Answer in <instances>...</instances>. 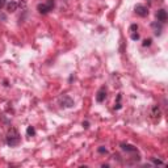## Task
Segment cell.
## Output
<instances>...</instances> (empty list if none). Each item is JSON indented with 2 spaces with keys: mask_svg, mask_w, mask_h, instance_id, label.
<instances>
[{
  "mask_svg": "<svg viewBox=\"0 0 168 168\" xmlns=\"http://www.w3.org/2000/svg\"><path fill=\"white\" fill-rule=\"evenodd\" d=\"M106 93H108V92H106V87L103 86V87L97 91V93H96V101H97V103H103V101H105Z\"/></svg>",
  "mask_w": 168,
  "mask_h": 168,
  "instance_id": "obj_5",
  "label": "cell"
},
{
  "mask_svg": "<svg viewBox=\"0 0 168 168\" xmlns=\"http://www.w3.org/2000/svg\"><path fill=\"white\" fill-rule=\"evenodd\" d=\"M97 151H99V153H100V154H106V153H108V150H106V148H105L104 146H101V147H99V148H97Z\"/></svg>",
  "mask_w": 168,
  "mask_h": 168,
  "instance_id": "obj_17",
  "label": "cell"
},
{
  "mask_svg": "<svg viewBox=\"0 0 168 168\" xmlns=\"http://www.w3.org/2000/svg\"><path fill=\"white\" fill-rule=\"evenodd\" d=\"M121 147L124 151L126 153H138L137 151V147H134L133 144H127V143H121Z\"/></svg>",
  "mask_w": 168,
  "mask_h": 168,
  "instance_id": "obj_9",
  "label": "cell"
},
{
  "mask_svg": "<svg viewBox=\"0 0 168 168\" xmlns=\"http://www.w3.org/2000/svg\"><path fill=\"white\" fill-rule=\"evenodd\" d=\"M151 116L154 117V118H160V116H161V112H160V108L158 105H155L154 108H153V110H151Z\"/></svg>",
  "mask_w": 168,
  "mask_h": 168,
  "instance_id": "obj_10",
  "label": "cell"
},
{
  "mask_svg": "<svg viewBox=\"0 0 168 168\" xmlns=\"http://www.w3.org/2000/svg\"><path fill=\"white\" fill-rule=\"evenodd\" d=\"M5 7H7V11L9 13H12V12H16V11H17V8L20 7V3H17V2H9V3H7V5H5Z\"/></svg>",
  "mask_w": 168,
  "mask_h": 168,
  "instance_id": "obj_8",
  "label": "cell"
},
{
  "mask_svg": "<svg viewBox=\"0 0 168 168\" xmlns=\"http://www.w3.org/2000/svg\"><path fill=\"white\" fill-rule=\"evenodd\" d=\"M5 5H7V0H0V11H2Z\"/></svg>",
  "mask_w": 168,
  "mask_h": 168,
  "instance_id": "obj_18",
  "label": "cell"
},
{
  "mask_svg": "<svg viewBox=\"0 0 168 168\" xmlns=\"http://www.w3.org/2000/svg\"><path fill=\"white\" fill-rule=\"evenodd\" d=\"M151 42H153V40H151V38H146V40L143 41L142 45H143L144 47H147V46H150V45H151Z\"/></svg>",
  "mask_w": 168,
  "mask_h": 168,
  "instance_id": "obj_16",
  "label": "cell"
},
{
  "mask_svg": "<svg viewBox=\"0 0 168 168\" xmlns=\"http://www.w3.org/2000/svg\"><path fill=\"white\" fill-rule=\"evenodd\" d=\"M83 127H84V129H88V127H89V122H88V121L83 122Z\"/></svg>",
  "mask_w": 168,
  "mask_h": 168,
  "instance_id": "obj_19",
  "label": "cell"
},
{
  "mask_svg": "<svg viewBox=\"0 0 168 168\" xmlns=\"http://www.w3.org/2000/svg\"><path fill=\"white\" fill-rule=\"evenodd\" d=\"M59 105L62 108H71V106H74V100L67 95H63L62 97H59Z\"/></svg>",
  "mask_w": 168,
  "mask_h": 168,
  "instance_id": "obj_3",
  "label": "cell"
},
{
  "mask_svg": "<svg viewBox=\"0 0 168 168\" xmlns=\"http://www.w3.org/2000/svg\"><path fill=\"white\" fill-rule=\"evenodd\" d=\"M151 28H153L155 36H160L161 32H163V25H161V22L155 21V22H153V24H151Z\"/></svg>",
  "mask_w": 168,
  "mask_h": 168,
  "instance_id": "obj_7",
  "label": "cell"
},
{
  "mask_svg": "<svg viewBox=\"0 0 168 168\" xmlns=\"http://www.w3.org/2000/svg\"><path fill=\"white\" fill-rule=\"evenodd\" d=\"M129 32H130V33L138 32V25H137V24H131V25H130V28H129Z\"/></svg>",
  "mask_w": 168,
  "mask_h": 168,
  "instance_id": "obj_14",
  "label": "cell"
},
{
  "mask_svg": "<svg viewBox=\"0 0 168 168\" xmlns=\"http://www.w3.org/2000/svg\"><path fill=\"white\" fill-rule=\"evenodd\" d=\"M20 142H21L20 133L16 130L15 127H11L8 130V134H7V144L9 147H16L20 144Z\"/></svg>",
  "mask_w": 168,
  "mask_h": 168,
  "instance_id": "obj_1",
  "label": "cell"
},
{
  "mask_svg": "<svg viewBox=\"0 0 168 168\" xmlns=\"http://www.w3.org/2000/svg\"><path fill=\"white\" fill-rule=\"evenodd\" d=\"M130 38H131L133 41H138V40H139V34H138L137 32H134V33H130Z\"/></svg>",
  "mask_w": 168,
  "mask_h": 168,
  "instance_id": "obj_15",
  "label": "cell"
},
{
  "mask_svg": "<svg viewBox=\"0 0 168 168\" xmlns=\"http://www.w3.org/2000/svg\"><path fill=\"white\" fill-rule=\"evenodd\" d=\"M134 11H135V13L139 16V17H147L148 16V8L143 4H137Z\"/></svg>",
  "mask_w": 168,
  "mask_h": 168,
  "instance_id": "obj_4",
  "label": "cell"
},
{
  "mask_svg": "<svg viewBox=\"0 0 168 168\" xmlns=\"http://www.w3.org/2000/svg\"><path fill=\"white\" fill-rule=\"evenodd\" d=\"M121 99H122V95L121 93H118V95H117V103L114 104V109L116 110H118V109H121Z\"/></svg>",
  "mask_w": 168,
  "mask_h": 168,
  "instance_id": "obj_11",
  "label": "cell"
},
{
  "mask_svg": "<svg viewBox=\"0 0 168 168\" xmlns=\"http://www.w3.org/2000/svg\"><path fill=\"white\" fill-rule=\"evenodd\" d=\"M26 135H28V137H34V135H36L34 127H33V126H28V129H26Z\"/></svg>",
  "mask_w": 168,
  "mask_h": 168,
  "instance_id": "obj_12",
  "label": "cell"
},
{
  "mask_svg": "<svg viewBox=\"0 0 168 168\" xmlns=\"http://www.w3.org/2000/svg\"><path fill=\"white\" fill-rule=\"evenodd\" d=\"M156 19H158L159 22H161V24H164V22H167L168 20V15H167V11L164 8H160L158 12H156Z\"/></svg>",
  "mask_w": 168,
  "mask_h": 168,
  "instance_id": "obj_6",
  "label": "cell"
},
{
  "mask_svg": "<svg viewBox=\"0 0 168 168\" xmlns=\"http://www.w3.org/2000/svg\"><path fill=\"white\" fill-rule=\"evenodd\" d=\"M54 0H47L46 3H41L37 5V11L40 12L41 15H47L49 12H51L54 9Z\"/></svg>",
  "mask_w": 168,
  "mask_h": 168,
  "instance_id": "obj_2",
  "label": "cell"
},
{
  "mask_svg": "<svg viewBox=\"0 0 168 168\" xmlns=\"http://www.w3.org/2000/svg\"><path fill=\"white\" fill-rule=\"evenodd\" d=\"M151 161H153L155 166H164V164H166L164 161H161V160H159V159H156V158H151Z\"/></svg>",
  "mask_w": 168,
  "mask_h": 168,
  "instance_id": "obj_13",
  "label": "cell"
}]
</instances>
